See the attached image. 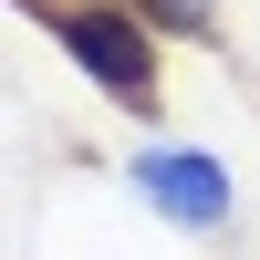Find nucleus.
Returning a JSON list of instances; mask_svg holds the SVG:
<instances>
[{"label": "nucleus", "mask_w": 260, "mask_h": 260, "mask_svg": "<svg viewBox=\"0 0 260 260\" xmlns=\"http://www.w3.org/2000/svg\"><path fill=\"white\" fill-rule=\"evenodd\" d=\"M21 11H42V31L62 42V62H73L83 83H104V94L136 104V115H156V31H146L125 0H21Z\"/></svg>", "instance_id": "1"}, {"label": "nucleus", "mask_w": 260, "mask_h": 260, "mask_svg": "<svg viewBox=\"0 0 260 260\" xmlns=\"http://www.w3.org/2000/svg\"><path fill=\"white\" fill-rule=\"evenodd\" d=\"M136 187H146V208H156L167 229H187V240H219L229 229V167L219 156H198V146H146L136 156Z\"/></svg>", "instance_id": "2"}, {"label": "nucleus", "mask_w": 260, "mask_h": 260, "mask_svg": "<svg viewBox=\"0 0 260 260\" xmlns=\"http://www.w3.org/2000/svg\"><path fill=\"white\" fill-rule=\"evenodd\" d=\"M156 42H219V0H125Z\"/></svg>", "instance_id": "3"}]
</instances>
